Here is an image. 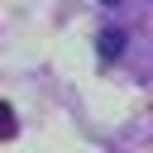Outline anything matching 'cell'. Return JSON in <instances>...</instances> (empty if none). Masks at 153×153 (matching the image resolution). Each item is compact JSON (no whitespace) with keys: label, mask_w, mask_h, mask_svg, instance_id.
Listing matches in <instances>:
<instances>
[{"label":"cell","mask_w":153,"mask_h":153,"mask_svg":"<svg viewBox=\"0 0 153 153\" xmlns=\"http://www.w3.org/2000/svg\"><path fill=\"white\" fill-rule=\"evenodd\" d=\"M96 48H100V57H120V53H124V33H120V29H105Z\"/></svg>","instance_id":"obj_1"},{"label":"cell","mask_w":153,"mask_h":153,"mask_svg":"<svg viewBox=\"0 0 153 153\" xmlns=\"http://www.w3.org/2000/svg\"><path fill=\"white\" fill-rule=\"evenodd\" d=\"M14 129H19V124H14V110L0 100V139H14Z\"/></svg>","instance_id":"obj_2"},{"label":"cell","mask_w":153,"mask_h":153,"mask_svg":"<svg viewBox=\"0 0 153 153\" xmlns=\"http://www.w3.org/2000/svg\"><path fill=\"white\" fill-rule=\"evenodd\" d=\"M105 5H120V0H105Z\"/></svg>","instance_id":"obj_3"}]
</instances>
